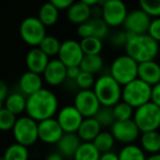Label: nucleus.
<instances>
[{"label":"nucleus","mask_w":160,"mask_h":160,"mask_svg":"<svg viewBox=\"0 0 160 160\" xmlns=\"http://www.w3.org/2000/svg\"><path fill=\"white\" fill-rule=\"evenodd\" d=\"M57 111V97L51 90L42 88L33 94L27 97V104H25L27 115L36 122L54 118Z\"/></svg>","instance_id":"obj_1"},{"label":"nucleus","mask_w":160,"mask_h":160,"mask_svg":"<svg viewBox=\"0 0 160 160\" xmlns=\"http://www.w3.org/2000/svg\"><path fill=\"white\" fill-rule=\"evenodd\" d=\"M126 33V42L124 44L126 55L133 58L137 64L148 60H155L159 53V42L151 38L147 34L135 35Z\"/></svg>","instance_id":"obj_2"},{"label":"nucleus","mask_w":160,"mask_h":160,"mask_svg":"<svg viewBox=\"0 0 160 160\" xmlns=\"http://www.w3.org/2000/svg\"><path fill=\"white\" fill-rule=\"evenodd\" d=\"M92 91L96 94L101 107L112 108L121 101L122 86L116 82L110 75H103L94 80Z\"/></svg>","instance_id":"obj_3"},{"label":"nucleus","mask_w":160,"mask_h":160,"mask_svg":"<svg viewBox=\"0 0 160 160\" xmlns=\"http://www.w3.org/2000/svg\"><path fill=\"white\" fill-rule=\"evenodd\" d=\"M132 120L140 133L158 131L160 126V107L147 102L134 109Z\"/></svg>","instance_id":"obj_4"},{"label":"nucleus","mask_w":160,"mask_h":160,"mask_svg":"<svg viewBox=\"0 0 160 160\" xmlns=\"http://www.w3.org/2000/svg\"><path fill=\"white\" fill-rule=\"evenodd\" d=\"M150 90L151 86L136 78L122 87L121 100L131 105L133 109H136L145 103L150 102Z\"/></svg>","instance_id":"obj_5"},{"label":"nucleus","mask_w":160,"mask_h":160,"mask_svg":"<svg viewBox=\"0 0 160 160\" xmlns=\"http://www.w3.org/2000/svg\"><path fill=\"white\" fill-rule=\"evenodd\" d=\"M137 62L126 54L121 55L112 62L109 75L123 87L137 78Z\"/></svg>","instance_id":"obj_6"},{"label":"nucleus","mask_w":160,"mask_h":160,"mask_svg":"<svg viewBox=\"0 0 160 160\" xmlns=\"http://www.w3.org/2000/svg\"><path fill=\"white\" fill-rule=\"evenodd\" d=\"M11 131L16 142L28 147V148L38 140V122L32 120L28 115L17 118L16 123Z\"/></svg>","instance_id":"obj_7"},{"label":"nucleus","mask_w":160,"mask_h":160,"mask_svg":"<svg viewBox=\"0 0 160 160\" xmlns=\"http://www.w3.org/2000/svg\"><path fill=\"white\" fill-rule=\"evenodd\" d=\"M101 7V19L109 28L123 25L127 16V7L123 0H104Z\"/></svg>","instance_id":"obj_8"},{"label":"nucleus","mask_w":160,"mask_h":160,"mask_svg":"<svg viewBox=\"0 0 160 160\" xmlns=\"http://www.w3.org/2000/svg\"><path fill=\"white\" fill-rule=\"evenodd\" d=\"M46 35V28L36 17H28L20 24V36L31 47H38Z\"/></svg>","instance_id":"obj_9"},{"label":"nucleus","mask_w":160,"mask_h":160,"mask_svg":"<svg viewBox=\"0 0 160 160\" xmlns=\"http://www.w3.org/2000/svg\"><path fill=\"white\" fill-rule=\"evenodd\" d=\"M110 133L112 134L115 142L124 145L134 144L140 135L139 129L132 118L126 121H115L111 125Z\"/></svg>","instance_id":"obj_10"},{"label":"nucleus","mask_w":160,"mask_h":160,"mask_svg":"<svg viewBox=\"0 0 160 160\" xmlns=\"http://www.w3.org/2000/svg\"><path fill=\"white\" fill-rule=\"evenodd\" d=\"M73 107L76 108L82 118H93L98 110L100 109V103L97 99L92 89L80 90L75 96Z\"/></svg>","instance_id":"obj_11"},{"label":"nucleus","mask_w":160,"mask_h":160,"mask_svg":"<svg viewBox=\"0 0 160 160\" xmlns=\"http://www.w3.org/2000/svg\"><path fill=\"white\" fill-rule=\"evenodd\" d=\"M83 57L79 42L75 40H66L60 42V47L57 54V59L66 67H79Z\"/></svg>","instance_id":"obj_12"},{"label":"nucleus","mask_w":160,"mask_h":160,"mask_svg":"<svg viewBox=\"0 0 160 160\" xmlns=\"http://www.w3.org/2000/svg\"><path fill=\"white\" fill-rule=\"evenodd\" d=\"M56 121L64 133H76L83 118L73 105H66L56 113Z\"/></svg>","instance_id":"obj_13"},{"label":"nucleus","mask_w":160,"mask_h":160,"mask_svg":"<svg viewBox=\"0 0 160 160\" xmlns=\"http://www.w3.org/2000/svg\"><path fill=\"white\" fill-rule=\"evenodd\" d=\"M151 19L152 18H150L140 9L133 10L131 12H127L126 18L123 22V27L127 33L135 34V35L146 34Z\"/></svg>","instance_id":"obj_14"},{"label":"nucleus","mask_w":160,"mask_h":160,"mask_svg":"<svg viewBox=\"0 0 160 160\" xmlns=\"http://www.w3.org/2000/svg\"><path fill=\"white\" fill-rule=\"evenodd\" d=\"M64 132L60 128L55 118H46L38 122V140L47 145H56L60 139Z\"/></svg>","instance_id":"obj_15"},{"label":"nucleus","mask_w":160,"mask_h":160,"mask_svg":"<svg viewBox=\"0 0 160 160\" xmlns=\"http://www.w3.org/2000/svg\"><path fill=\"white\" fill-rule=\"evenodd\" d=\"M77 33L81 38L94 36L102 40L109 33V27L99 17H91L89 20L78 25Z\"/></svg>","instance_id":"obj_16"},{"label":"nucleus","mask_w":160,"mask_h":160,"mask_svg":"<svg viewBox=\"0 0 160 160\" xmlns=\"http://www.w3.org/2000/svg\"><path fill=\"white\" fill-rule=\"evenodd\" d=\"M66 69L67 67L64 64L56 59H49L48 64L46 65L44 71L42 72L43 79L48 83L49 86H59L64 82L66 78Z\"/></svg>","instance_id":"obj_17"},{"label":"nucleus","mask_w":160,"mask_h":160,"mask_svg":"<svg viewBox=\"0 0 160 160\" xmlns=\"http://www.w3.org/2000/svg\"><path fill=\"white\" fill-rule=\"evenodd\" d=\"M137 78L149 86L160 83V66L156 60L139 62L137 66Z\"/></svg>","instance_id":"obj_18"},{"label":"nucleus","mask_w":160,"mask_h":160,"mask_svg":"<svg viewBox=\"0 0 160 160\" xmlns=\"http://www.w3.org/2000/svg\"><path fill=\"white\" fill-rule=\"evenodd\" d=\"M48 62L49 57L45 55L38 47H32L25 56V65L28 70L38 75H42Z\"/></svg>","instance_id":"obj_19"},{"label":"nucleus","mask_w":160,"mask_h":160,"mask_svg":"<svg viewBox=\"0 0 160 160\" xmlns=\"http://www.w3.org/2000/svg\"><path fill=\"white\" fill-rule=\"evenodd\" d=\"M19 88H20V92L23 96H31L34 92L38 91L40 89L43 88V78L41 75L32 71H25L22 73L19 80Z\"/></svg>","instance_id":"obj_20"},{"label":"nucleus","mask_w":160,"mask_h":160,"mask_svg":"<svg viewBox=\"0 0 160 160\" xmlns=\"http://www.w3.org/2000/svg\"><path fill=\"white\" fill-rule=\"evenodd\" d=\"M92 17V8L86 3L78 1L67 9V19L73 24H81Z\"/></svg>","instance_id":"obj_21"},{"label":"nucleus","mask_w":160,"mask_h":160,"mask_svg":"<svg viewBox=\"0 0 160 160\" xmlns=\"http://www.w3.org/2000/svg\"><path fill=\"white\" fill-rule=\"evenodd\" d=\"M81 140L76 133H64L60 139L57 142V152H59L62 157L72 158Z\"/></svg>","instance_id":"obj_22"},{"label":"nucleus","mask_w":160,"mask_h":160,"mask_svg":"<svg viewBox=\"0 0 160 160\" xmlns=\"http://www.w3.org/2000/svg\"><path fill=\"white\" fill-rule=\"evenodd\" d=\"M101 132V126L94 118H85L79 125L77 132V136L81 142H92V140L97 137L99 133Z\"/></svg>","instance_id":"obj_23"},{"label":"nucleus","mask_w":160,"mask_h":160,"mask_svg":"<svg viewBox=\"0 0 160 160\" xmlns=\"http://www.w3.org/2000/svg\"><path fill=\"white\" fill-rule=\"evenodd\" d=\"M140 148L149 155L159 153L160 151V134L158 131L145 132L139 135Z\"/></svg>","instance_id":"obj_24"},{"label":"nucleus","mask_w":160,"mask_h":160,"mask_svg":"<svg viewBox=\"0 0 160 160\" xmlns=\"http://www.w3.org/2000/svg\"><path fill=\"white\" fill-rule=\"evenodd\" d=\"M25 104H27V97L23 96L21 92L9 93L3 101V108L16 116L25 112Z\"/></svg>","instance_id":"obj_25"},{"label":"nucleus","mask_w":160,"mask_h":160,"mask_svg":"<svg viewBox=\"0 0 160 160\" xmlns=\"http://www.w3.org/2000/svg\"><path fill=\"white\" fill-rule=\"evenodd\" d=\"M36 18L40 20V22L44 25L45 28L52 27L56 24L59 18V10L55 8L51 2H45L42 7L40 8L38 16Z\"/></svg>","instance_id":"obj_26"},{"label":"nucleus","mask_w":160,"mask_h":160,"mask_svg":"<svg viewBox=\"0 0 160 160\" xmlns=\"http://www.w3.org/2000/svg\"><path fill=\"white\" fill-rule=\"evenodd\" d=\"M99 158H100L99 150L92 142H81L72 156L73 160H99Z\"/></svg>","instance_id":"obj_27"},{"label":"nucleus","mask_w":160,"mask_h":160,"mask_svg":"<svg viewBox=\"0 0 160 160\" xmlns=\"http://www.w3.org/2000/svg\"><path fill=\"white\" fill-rule=\"evenodd\" d=\"M2 158L3 160H29V148L18 144V142H13L6 148Z\"/></svg>","instance_id":"obj_28"},{"label":"nucleus","mask_w":160,"mask_h":160,"mask_svg":"<svg viewBox=\"0 0 160 160\" xmlns=\"http://www.w3.org/2000/svg\"><path fill=\"white\" fill-rule=\"evenodd\" d=\"M103 67V59L100 55H83L80 62L79 68L81 71H86L91 75L99 72Z\"/></svg>","instance_id":"obj_29"},{"label":"nucleus","mask_w":160,"mask_h":160,"mask_svg":"<svg viewBox=\"0 0 160 160\" xmlns=\"http://www.w3.org/2000/svg\"><path fill=\"white\" fill-rule=\"evenodd\" d=\"M118 160H146V152L138 145H124L118 153Z\"/></svg>","instance_id":"obj_30"},{"label":"nucleus","mask_w":160,"mask_h":160,"mask_svg":"<svg viewBox=\"0 0 160 160\" xmlns=\"http://www.w3.org/2000/svg\"><path fill=\"white\" fill-rule=\"evenodd\" d=\"M79 44L83 55H100L103 48L102 40L94 38V36H88V38H81Z\"/></svg>","instance_id":"obj_31"},{"label":"nucleus","mask_w":160,"mask_h":160,"mask_svg":"<svg viewBox=\"0 0 160 160\" xmlns=\"http://www.w3.org/2000/svg\"><path fill=\"white\" fill-rule=\"evenodd\" d=\"M92 144L94 145L99 152H107V151H111L113 149L114 145H115V139L113 138L112 134L108 131H101L100 133L97 135V137L92 140Z\"/></svg>","instance_id":"obj_32"},{"label":"nucleus","mask_w":160,"mask_h":160,"mask_svg":"<svg viewBox=\"0 0 160 160\" xmlns=\"http://www.w3.org/2000/svg\"><path fill=\"white\" fill-rule=\"evenodd\" d=\"M38 48L43 52L46 56L48 57H53V56H57L58 51L60 47V42L57 38L53 35H45L44 38L41 41Z\"/></svg>","instance_id":"obj_33"},{"label":"nucleus","mask_w":160,"mask_h":160,"mask_svg":"<svg viewBox=\"0 0 160 160\" xmlns=\"http://www.w3.org/2000/svg\"><path fill=\"white\" fill-rule=\"evenodd\" d=\"M112 113L115 121H126L133 118L134 109L121 100L112 107Z\"/></svg>","instance_id":"obj_34"},{"label":"nucleus","mask_w":160,"mask_h":160,"mask_svg":"<svg viewBox=\"0 0 160 160\" xmlns=\"http://www.w3.org/2000/svg\"><path fill=\"white\" fill-rule=\"evenodd\" d=\"M99 123V125L102 127H111V125L115 122L113 113H112V108L109 107H100L96 115L93 116Z\"/></svg>","instance_id":"obj_35"},{"label":"nucleus","mask_w":160,"mask_h":160,"mask_svg":"<svg viewBox=\"0 0 160 160\" xmlns=\"http://www.w3.org/2000/svg\"><path fill=\"white\" fill-rule=\"evenodd\" d=\"M139 9L148 14L150 18H159L160 0H138Z\"/></svg>","instance_id":"obj_36"},{"label":"nucleus","mask_w":160,"mask_h":160,"mask_svg":"<svg viewBox=\"0 0 160 160\" xmlns=\"http://www.w3.org/2000/svg\"><path fill=\"white\" fill-rule=\"evenodd\" d=\"M17 116L9 112L7 109L2 108L0 110V131L9 132L12 129L14 123H16Z\"/></svg>","instance_id":"obj_37"},{"label":"nucleus","mask_w":160,"mask_h":160,"mask_svg":"<svg viewBox=\"0 0 160 160\" xmlns=\"http://www.w3.org/2000/svg\"><path fill=\"white\" fill-rule=\"evenodd\" d=\"M94 76L91 75L89 72L80 70L79 75L77 76V78L75 79L77 86L80 88V90H87V89H92L94 83Z\"/></svg>","instance_id":"obj_38"},{"label":"nucleus","mask_w":160,"mask_h":160,"mask_svg":"<svg viewBox=\"0 0 160 160\" xmlns=\"http://www.w3.org/2000/svg\"><path fill=\"white\" fill-rule=\"evenodd\" d=\"M147 35H149L151 38L159 42L160 41V19L152 18L147 29Z\"/></svg>","instance_id":"obj_39"},{"label":"nucleus","mask_w":160,"mask_h":160,"mask_svg":"<svg viewBox=\"0 0 160 160\" xmlns=\"http://www.w3.org/2000/svg\"><path fill=\"white\" fill-rule=\"evenodd\" d=\"M49 2L58 10H67L72 3L76 2V0H49Z\"/></svg>","instance_id":"obj_40"},{"label":"nucleus","mask_w":160,"mask_h":160,"mask_svg":"<svg viewBox=\"0 0 160 160\" xmlns=\"http://www.w3.org/2000/svg\"><path fill=\"white\" fill-rule=\"evenodd\" d=\"M150 102L160 107V83L151 86L150 90Z\"/></svg>","instance_id":"obj_41"},{"label":"nucleus","mask_w":160,"mask_h":160,"mask_svg":"<svg viewBox=\"0 0 160 160\" xmlns=\"http://www.w3.org/2000/svg\"><path fill=\"white\" fill-rule=\"evenodd\" d=\"M125 42H126V33L125 32H118L112 38V43L118 46H124Z\"/></svg>","instance_id":"obj_42"},{"label":"nucleus","mask_w":160,"mask_h":160,"mask_svg":"<svg viewBox=\"0 0 160 160\" xmlns=\"http://www.w3.org/2000/svg\"><path fill=\"white\" fill-rule=\"evenodd\" d=\"M80 72V68L78 66L75 67H67L66 69V78H69V79L75 80L77 78V76L79 75Z\"/></svg>","instance_id":"obj_43"},{"label":"nucleus","mask_w":160,"mask_h":160,"mask_svg":"<svg viewBox=\"0 0 160 160\" xmlns=\"http://www.w3.org/2000/svg\"><path fill=\"white\" fill-rule=\"evenodd\" d=\"M99 160H118V153L114 152L113 150L107 151V152L100 153Z\"/></svg>","instance_id":"obj_44"},{"label":"nucleus","mask_w":160,"mask_h":160,"mask_svg":"<svg viewBox=\"0 0 160 160\" xmlns=\"http://www.w3.org/2000/svg\"><path fill=\"white\" fill-rule=\"evenodd\" d=\"M9 94V90H8V86L5 81L0 80V101H5L7 96Z\"/></svg>","instance_id":"obj_45"},{"label":"nucleus","mask_w":160,"mask_h":160,"mask_svg":"<svg viewBox=\"0 0 160 160\" xmlns=\"http://www.w3.org/2000/svg\"><path fill=\"white\" fill-rule=\"evenodd\" d=\"M45 160H64V157L57 151H54V152H51L49 155H47Z\"/></svg>","instance_id":"obj_46"},{"label":"nucleus","mask_w":160,"mask_h":160,"mask_svg":"<svg viewBox=\"0 0 160 160\" xmlns=\"http://www.w3.org/2000/svg\"><path fill=\"white\" fill-rule=\"evenodd\" d=\"M81 2L86 3V5L90 6V7H93V6H97L99 3H102L104 0H80Z\"/></svg>","instance_id":"obj_47"},{"label":"nucleus","mask_w":160,"mask_h":160,"mask_svg":"<svg viewBox=\"0 0 160 160\" xmlns=\"http://www.w3.org/2000/svg\"><path fill=\"white\" fill-rule=\"evenodd\" d=\"M146 160H160V155L159 153L150 155V156H148V157H146Z\"/></svg>","instance_id":"obj_48"},{"label":"nucleus","mask_w":160,"mask_h":160,"mask_svg":"<svg viewBox=\"0 0 160 160\" xmlns=\"http://www.w3.org/2000/svg\"><path fill=\"white\" fill-rule=\"evenodd\" d=\"M2 108H3V102L2 101H0V110L2 109Z\"/></svg>","instance_id":"obj_49"},{"label":"nucleus","mask_w":160,"mask_h":160,"mask_svg":"<svg viewBox=\"0 0 160 160\" xmlns=\"http://www.w3.org/2000/svg\"><path fill=\"white\" fill-rule=\"evenodd\" d=\"M0 160H3V158H2V157H0Z\"/></svg>","instance_id":"obj_50"}]
</instances>
